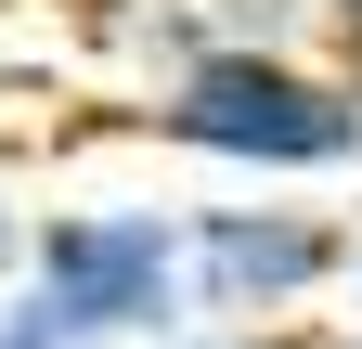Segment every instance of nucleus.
<instances>
[{"label": "nucleus", "instance_id": "f257e3e1", "mask_svg": "<svg viewBox=\"0 0 362 349\" xmlns=\"http://www.w3.org/2000/svg\"><path fill=\"white\" fill-rule=\"evenodd\" d=\"M143 129L168 155L246 168V182H324L362 168V65L324 52H207L143 104Z\"/></svg>", "mask_w": 362, "mask_h": 349}, {"label": "nucleus", "instance_id": "f03ea898", "mask_svg": "<svg viewBox=\"0 0 362 349\" xmlns=\"http://www.w3.org/2000/svg\"><path fill=\"white\" fill-rule=\"evenodd\" d=\"M65 349H168L194 324V272H181V207H39L26 220V272Z\"/></svg>", "mask_w": 362, "mask_h": 349}, {"label": "nucleus", "instance_id": "7ed1b4c3", "mask_svg": "<svg viewBox=\"0 0 362 349\" xmlns=\"http://www.w3.org/2000/svg\"><path fill=\"white\" fill-rule=\"evenodd\" d=\"M181 272H194V324H272L285 336L310 297L349 285V233L324 207H181Z\"/></svg>", "mask_w": 362, "mask_h": 349}, {"label": "nucleus", "instance_id": "20e7f679", "mask_svg": "<svg viewBox=\"0 0 362 349\" xmlns=\"http://www.w3.org/2000/svg\"><path fill=\"white\" fill-rule=\"evenodd\" d=\"M207 39L220 52H324L337 0H207Z\"/></svg>", "mask_w": 362, "mask_h": 349}, {"label": "nucleus", "instance_id": "39448f33", "mask_svg": "<svg viewBox=\"0 0 362 349\" xmlns=\"http://www.w3.org/2000/svg\"><path fill=\"white\" fill-rule=\"evenodd\" d=\"M0 349H65V336H52V311H39L26 285H0Z\"/></svg>", "mask_w": 362, "mask_h": 349}, {"label": "nucleus", "instance_id": "423d86ee", "mask_svg": "<svg viewBox=\"0 0 362 349\" xmlns=\"http://www.w3.org/2000/svg\"><path fill=\"white\" fill-rule=\"evenodd\" d=\"M168 349H285V336H272V324H181Z\"/></svg>", "mask_w": 362, "mask_h": 349}, {"label": "nucleus", "instance_id": "0eeeda50", "mask_svg": "<svg viewBox=\"0 0 362 349\" xmlns=\"http://www.w3.org/2000/svg\"><path fill=\"white\" fill-rule=\"evenodd\" d=\"M13 272H26V220L0 207V285H13Z\"/></svg>", "mask_w": 362, "mask_h": 349}, {"label": "nucleus", "instance_id": "6e6552de", "mask_svg": "<svg viewBox=\"0 0 362 349\" xmlns=\"http://www.w3.org/2000/svg\"><path fill=\"white\" fill-rule=\"evenodd\" d=\"M337 65H362V0H337Z\"/></svg>", "mask_w": 362, "mask_h": 349}, {"label": "nucleus", "instance_id": "1a4fd4ad", "mask_svg": "<svg viewBox=\"0 0 362 349\" xmlns=\"http://www.w3.org/2000/svg\"><path fill=\"white\" fill-rule=\"evenodd\" d=\"M349 336H362V233H349Z\"/></svg>", "mask_w": 362, "mask_h": 349}, {"label": "nucleus", "instance_id": "9d476101", "mask_svg": "<svg viewBox=\"0 0 362 349\" xmlns=\"http://www.w3.org/2000/svg\"><path fill=\"white\" fill-rule=\"evenodd\" d=\"M324 349H362V336H349V324H337V336H324Z\"/></svg>", "mask_w": 362, "mask_h": 349}, {"label": "nucleus", "instance_id": "9b49d317", "mask_svg": "<svg viewBox=\"0 0 362 349\" xmlns=\"http://www.w3.org/2000/svg\"><path fill=\"white\" fill-rule=\"evenodd\" d=\"M285 349H298V336H285Z\"/></svg>", "mask_w": 362, "mask_h": 349}]
</instances>
